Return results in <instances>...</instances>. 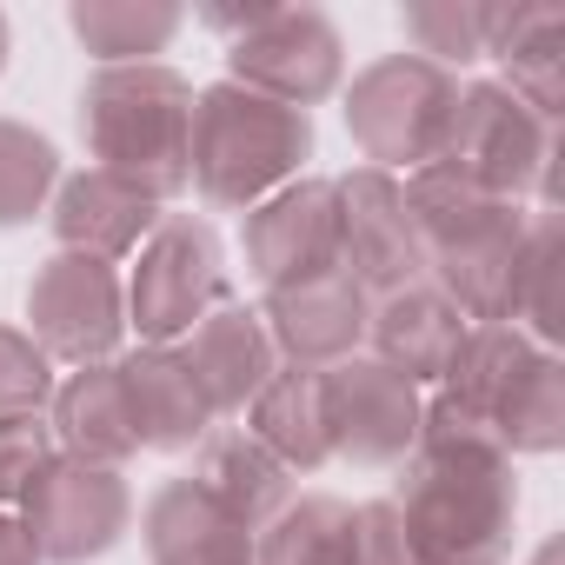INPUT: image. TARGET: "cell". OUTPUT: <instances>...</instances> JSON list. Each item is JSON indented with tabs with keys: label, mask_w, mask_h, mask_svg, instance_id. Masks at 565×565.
I'll list each match as a JSON object with an SVG mask.
<instances>
[{
	"label": "cell",
	"mask_w": 565,
	"mask_h": 565,
	"mask_svg": "<svg viewBox=\"0 0 565 565\" xmlns=\"http://www.w3.org/2000/svg\"><path fill=\"white\" fill-rule=\"evenodd\" d=\"M399 193H406V213L419 233L426 279L472 327H505L512 273H519V253L532 233L525 200H499L446 160H426L419 173H406Z\"/></svg>",
	"instance_id": "6da1fadb"
},
{
	"label": "cell",
	"mask_w": 565,
	"mask_h": 565,
	"mask_svg": "<svg viewBox=\"0 0 565 565\" xmlns=\"http://www.w3.org/2000/svg\"><path fill=\"white\" fill-rule=\"evenodd\" d=\"M393 512L426 565H505L519 532L512 459L486 439H419L399 459Z\"/></svg>",
	"instance_id": "7a4b0ae2"
},
{
	"label": "cell",
	"mask_w": 565,
	"mask_h": 565,
	"mask_svg": "<svg viewBox=\"0 0 565 565\" xmlns=\"http://www.w3.org/2000/svg\"><path fill=\"white\" fill-rule=\"evenodd\" d=\"M307 160H313V120L300 107H279L233 81H213L193 94L186 173L213 213H253L279 186H294Z\"/></svg>",
	"instance_id": "3957f363"
},
{
	"label": "cell",
	"mask_w": 565,
	"mask_h": 565,
	"mask_svg": "<svg viewBox=\"0 0 565 565\" xmlns=\"http://www.w3.org/2000/svg\"><path fill=\"white\" fill-rule=\"evenodd\" d=\"M81 140L94 167L134 180L160 206L193 186V81L147 61V67H94L81 87Z\"/></svg>",
	"instance_id": "277c9868"
},
{
	"label": "cell",
	"mask_w": 565,
	"mask_h": 565,
	"mask_svg": "<svg viewBox=\"0 0 565 565\" xmlns=\"http://www.w3.org/2000/svg\"><path fill=\"white\" fill-rule=\"evenodd\" d=\"M459 100V74L419 61V54H380L347 87V134L380 173H419L446 147V120Z\"/></svg>",
	"instance_id": "5b68a950"
},
{
	"label": "cell",
	"mask_w": 565,
	"mask_h": 565,
	"mask_svg": "<svg viewBox=\"0 0 565 565\" xmlns=\"http://www.w3.org/2000/svg\"><path fill=\"white\" fill-rule=\"evenodd\" d=\"M439 160L459 167V173H472V180H479L486 193H499V200L539 193V213H552V200H558V127L539 120V114H532L519 94H505L499 81L459 87Z\"/></svg>",
	"instance_id": "8992f818"
},
{
	"label": "cell",
	"mask_w": 565,
	"mask_h": 565,
	"mask_svg": "<svg viewBox=\"0 0 565 565\" xmlns=\"http://www.w3.org/2000/svg\"><path fill=\"white\" fill-rule=\"evenodd\" d=\"M213 307H226V253L200 213H160L127 279V327L140 347H180Z\"/></svg>",
	"instance_id": "52a82bcc"
},
{
	"label": "cell",
	"mask_w": 565,
	"mask_h": 565,
	"mask_svg": "<svg viewBox=\"0 0 565 565\" xmlns=\"http://www.w3.org/2000/svg\"><path fill=\"white\" fill-rule=\"evenodd\" d=\"M28 340L54 366H100L127 340V279L87 253H47L28 279Z\"/></svg>",
	"instance_id": "ba28073f"
},
{
	"label": "cell",
	"mask_w": 565,
	"mask_h": 565,
	"mask_svg": "<svg viewBox=\"0 0 565 565\" xmlns=\"http://www.w3.org/2000/svg\"><path fill=\"white\" fill-rule=\"evenodd\" d=\"M21 525H28L41 565L107 558L134 532V486L120 466H87V459L54 452L21 499Z\"/></svg>",
	"instance_id": "9c48e42d"
},
{
	"label": "cell",
	"mask_w": 565,
	"mask_h": 565,
	"mask_svg": "<svg viewBox=\"0 0 565 565\" xmlns=\"http://www.w3.org/2000/svg\"><path fill=\"white\" fill-rule=\"evenodd\" d=\"M226 81L307 114L340 94L347 41L320 8H266L239 41H226Z\"/></svg>",
	"instance_id": "30bf717a"
},
{
	"label": "cell",
	"mask_w": 565,
	"mask_h": 565,
	"mask_svg": "<svg viewBox=\"0 0 565 565\" xmlns=\"http://www.w3.org/2000/svg\"><path fill=\"white\" fill-rule=\"evenodd\" d=\"M320 399H327V439L333 459L347 466H399L419 446V419H426V393L413 380H399L393 366H380L373 353H353L340 366L320 373Z\"/></svg>",
	"instance_id": "8fae6325"
},
{
	"label": "cell",
	"mask_w": 565,
	"mask_h": 565,
	"mask_svg": "<svg viewBox=\"0 0 565 565\" xmlns=\"http://www.w3.org/2000/svg\"><path fill=\"white\" fill-rule=\"evenodd\" d=\"M333 193H340V273L366 300L419 287L426 259H419V233H413L399 180L380 167H353L333 180Z\"/></svg>",
	"instance_id": "7c38bea8"
},
{
	"label": "cell",
	"mask_w": 565,
	"mask_h": 565,
	"mask_svg": "<svg viewBox=\"0 0 565 565\" xmlns=\"http://www.w3.org/2000/svg\"><path fill=\"white\" fill-rule=\"evenodd\" d=\"M259 320H266V340L287 366L327 373L366 347L373 300L333 266V273H307V279H287V287H266Z\"/></svg>",
	"instance_id": "4fadbf2b"
},
{
	"label": "cell",
	"mask_w": 565,
	"mask_h": 565,
	"mask_svg": "<svg viewBox=\"0 0 565 565\" xmlns=\"http://www.w3.org/2000/svg\"><path fill=\"white\" fill-rule=\"evenodd\" d=\"M239 253L253 266L259 287H287L307 273H333L340 266V193L333 180H294L273 200H259L239 226Z\"/></svg>",
	"instance_id": "5bb4252c"
},
{
	"label": "cell",
	"mask_w": 565,
	"mask_h": 565,
	"mask_svg": "<svg viewBox=\"0 0 565 565\" xmlns=\"http://www.w3.org/2000/svg\"><path fill=\"white\" fill-rule=\"evenodd\" d=\"M47 220H54L61 253H87V259L120 266V259L140 253L147 233L160 226V200L140 193L134 180L107 173V167H81V173H61Z\"/></svg>",
	"instance_id": "9a60e30c"
},
{
	"label": "cell",
	"mask_w": 565,
	"mask_h": 565,
	"mask_svg": "<svg viewBox=\"0 0 565 565\" xmlns=\"http://www.w3.org/2000/svg\"><path fill=\"white\" fill-rule=\"evenodd\" d=\"M180 360H186V373L200 380V393H206L213 419L246 413V406H253V393L279 373V353H273V340H266L259 307H239V300L213 307V313L180 340Z\"/></svg>",
	"instance_id": "2e32d148"
},
{
	"label": "cell",
	"mask_w": 565,
	"mask_h": 565,
	"mask_svg": "<svg viewBox=\"0 0 565 565\" xmlns=\"http://www.w3.org/2000/svg\"><path fill=\"white\" fill-rule=\"evenodd\" d=\"M466 327H472V320L433 287V279H419V287H406V294L373 300L366 340H373V360H380V366H393L399 380H413V386L426 393V386H439V373L452 366Z\"/></svg>",
	"instance_id": "e0dca14e"
},
{
	"label": "cell",
	"mask_w": 565,
	"mask_h": 565,
	"mask_svg": "<svg viewBox=\"0 0 565 565\" xmlns=\"http://www.w3.org/2000/svg\"><path fill=\"white\" fill-rule=\"evenodd\" d=\"M114 366H120V386H127V406H134L140 452H193L220 426L200 380L186 373L180 347H140Z\"/></svg>",
	"instance_id": "ac0fdd59"
},
{
	"label": "cell",
	"mask_w": 565,
	"mask_h": 565,
	"mask_svg": "<svg viewBox=\"0 0 565 565\" xmlns=\"http://www.w3.org/2000/svg\"><path fill=\"white\" fill-rule=\"evenodd\" d=\"M47 433H54V452L67 459H87V466H127L140 452V433H134V406H127V386H120V366L100 360V366H74L54 399H47Z\"/></svg>",
	"instance_id": "d6986e66"
},
{
	"label": "cell",
	"mask_w": 565,
	"mask_h": 565,
	"mask_svg": "<svg viewBox=\"0 0 565 565\" xmlns=\"http://www.w3.org/2000/svg\"><path fill=\"white\" fill-rule=\"evenodd\" d=\"M226 519H239L246 532H259L266 519H279L287 512V499H294V472L279 466L246 426H213L206 439H200V459H193V472H186Z\"/></svg>",
	"instance_id": "ffe728a7"
},
{
	"label": "cell",
	"mask_w": 565,
	"mask_h": 565,
	"mask_svg": "<svg viewBox=\"0 0 565 565\" xmlns=\"http://www.w3.org/2000/svg\"><path fill=\"white\" fill-rule=\"evenodd\" d=\"M140 539L153 565H253V532L226 519L193 479H167L147 499Z\"/></svg>",
	"instance_id": "44dd1931"
},
{
	"label": "cell",
	"mask_w": 565,
	"mask_h": 565,
	"mask_svg": "<svg viewBox=\"0 0 565 565\" xmlns=\"http://www.w3.org/2000/svg\"><path fill=\"white\" fill-rule=\"evenodd\" d=\"M486 61H499L505 67V94H519L539 120H552L558 127V114H565V8H519V0H505V21H499V34H492V54Z\"/></svg>",
	"instance_id": "7402d4cb"
},
{
	"label": "cell",
	"mask_w": 565,
	"mask_h": 565,
	"mask_svg": "<svg viewBox=\"0 0 565 565\" xmlns=\"http://www.w3.org/2000/svg\"><path fill=\"white\" fill-rule=\"evenodd\" d=\"M246 433L287 466V472H320L333 459V439H327V399H320V373L307 366H279L253 406H246Z\"/></svg>",
	"instance_id": "603a6c76"
},
{
	"label": "cell",
	"mask_w": 565,
	"mask_h": 565,
	"mask_svg": "<svg viewBox=\"0 0 565 565\" xmlns=\"http://www.w3.org/2000/svg\"><path fill=\"white\" fill-rule=\"evenodd\" d=\"M180 21L186 14L173 8V0H74V8H67L74 41L100 67H147L153 54H167Z\"/></svg>",
	"instance_id": "cb8c5ba5"
},
{
	"label": "cell",
	"mask_w": 565,
	"mask_h": 565,
	"mask_svg": "<svg viewBox=\"0 0 565 565\" xmlns=\"http://www.w3.org/2000/svg\"><path fill=\"white\" fill-rule=\"evenodd\" d=\"M558 287H565V226H558V206H552V213H532V233H525V253H519V273H512V307H505V327H519L545 353L565 327V294Z\"/></svg>",
	"instance_id": "d4e9b609"
},
{
	"label": "cell",
	"mask_w": 565,
	"mask_h": 565,
	"mask_svg": "<svg viewBox=\"0 0 565 565\" xmlns=\"http://www.w3.org/2000/svg\"><path fill=\"white\" fill-rule=\"evenodd\" d=\"M347 539H353V505L333 492H307L253 532V565H347Z\"/></svg>",
	"instance_id": "484cf974"
},
{
	"label": "cell",
	"mask_w": 565,
	"mask_h": 565,
	"mask_svg": "<svg viewBox=\"0 0 565 565\" xmlns=\"http://www.w3.org/2000/svg\"><path fill=\"white\" fill-rule=\"evenodd\" d=\"M499 21H505V0H413V8L399 14L413 54L433 61V67H446V74L486 61Z\"/></svg>",
	"instance_id": "4316f807"
},
{
	"label": "cell",
	"mask_w": 565,
	"mask_h": 565,
	"mask_svg": "<svg viewBox=\"0 0 565 565\" xmlns=\"http://www.w3.org/2000/svg\"><path fill=\"white\" fill-rule=\"evenodd\" d=\"M61 186V147L0 114V226H28Z\"/></svg>",
	"instance_id": "83f0119b"
},
{
	"label": "cell",
	"mask_w": 565,
	"mask_h": 565,
	"mask_svg": "<svg viewBox=\"0 0 565 565\" xmlns=\"http://www.w3.org/2000/svg\"><path fill=\"white\" fill-rule=\"evenodd\" d=\"M565 446V366H558V353H545L532 373H525V386L512 393V406H505V419H499V452L512 459V452H558Z\"/></svg>",
	"instance_id": "f1b7e54d"
},
{
	"label": "cell",
	"mask_w": 565,
	"mask_h": 565,
	"mask_svg": "<svg viewBox=\"0 0 565 565\" xmlns=\"http://www.w3.org/2000/svg\"><path fill=\"white\" fill-rule=\"evenodd\" d=\"M54 360L28 340V327H0V419L21 413H47L54 399Z\"/></svg>",
	"instance_id": "f546056e"
},
{
	"label": "cell",
	"mask_w": 565,
	"mask_h": 565,
	"mask_svg": "<svg viewBox=\"0 0 565 565\" xmlns=\"http://www.w3.org/2000/svg\"><path fill=\"white\" fill-rule=\"evenodd\" d=\"M54 459V433L41 413H21V419H0V512L21 505L28 486L41 479V466Z\"/></svg>",
	"instance_id": "4dcf8cb0"
},
{
	"label": "cell",
	"mask_w": 565,
	"mask_h": 565,
	"mask_svg": "<svg viewBox=\"0 0 565 565\" xmlns=\"http://www.w3.org/2000/svg\"><path fill=\"white\" fill-rule=\"evenodd\" d=\"M347 565H426L393 512V499H366L353 505V539H347Z\"/></svg>",
	"instance_id": "1f68e13d"
},
{
	"label": "cell",
	"mask_w": 565,
	"mask_h": 565,
	"mask_svg": "<svg viewBox=\"0 0 565 565\" xmlns=\"http://www.w3.org/2000/svg\"><path fill=\"white\" fill-rule=\"evenodd\" d=\"M0 565H41L34 539H28V525L14 512H0Z\"/></svg>",
	"instance_id": "d6a6232c"
},
{
	"label": "cell",
	"mask_w": 565,
	"mask_h": 565,
	"mask_svg": "<svg viewBox=\"0 0 565 565\" xmlns=\"http://www.w3.org/2000/svg\"><path fill=\"white\" fill-rule=\"evenodd\" d=\"M532 565H558V539H545V545H539V558H532Z\"/></svg>",
	"instance_id": "836d02e7"
},
{
	"label": "cell",
	"mask_w": 565,
	"mask_h": 565,
	"mask_svg": "<svg viewBox=\"0 0 565 565\" xmlns=\"http://www.w3.org/2000/svg\"><path fill=\"white\" fill-rule=\"evenodd\" d=\"M0 74H8V14H0Z\"/></svg>",
	"instance_id": "e575fe53"
}]
</instances>
